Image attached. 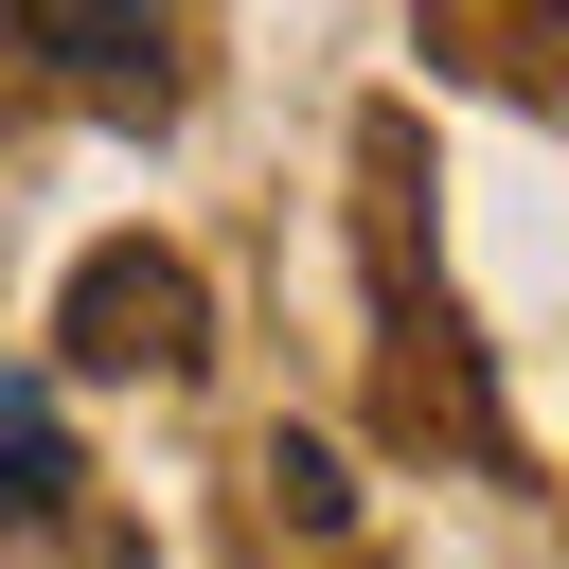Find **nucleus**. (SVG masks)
I'll use <instances>...</instances> for the list:
<instances>
[{
    "label": "nucleus",
    "instance_id": "obj_1",
    "mask_svg": "<svg viewBox=\"0 0 569 569\" xmlns=\"http://www.w3.org/2000/svg\"><path fill=\"white\" fill-rule=\"evenodd\" d=\"M53 356H71V373H196V356H213V302H196L178 249L107 231V249L53 284Z\"/></svg>",
    "mask_w": 569,
    "mask_h": 569
},
{
    "label": "nucleus",
    "instance_id": "obj_2",
    "mask_svg": "<svg viewBox=\"0 0 569 569\" xmlns=\"http://www.w3.org/2000/svg\"><path fill=\"white\" fill-rule=\"evenodd\" d=\"M71 89H107V107H160V36H178V0H0Z\"/></svg>",
    "mask_w": 569,
    "mask_h": 569
},
{
    "label": "nucleus",
    "instance_id": "obj_3",
    "mask_svg": "<svg viewBox=\"0 0 569 569\" xmlns=\"http://www.w3.org/2000/svg\"><path fill=\"white\" fill-rule=\"evenodd\" d=\"M409 18H427V53H462L480 89L569 107V0H409Z\"/></svg>",
    "mask_w": 569,
    "mask_h": 569
},
{
    "label": "nucleus",
    "instance_id": "obj_4",
    "mask_svg": "<svg viewBox=\"0 0 569 569\" xmlns=\"http://www.w3.org/2000/svg\"><path fill=\"white\" fill-rule=\"evenodd\" d=\"M53 516H71V427L36 373H0V533H53Z\"/></svg>",
    "mask_w": 569,
    "mask_h": 569
},
{
    "label": "nucleus",
    "instance_id": "obj_5",
    "mask_svg": "<svg viewBox=\"0 0 569 569\" xmlns=\"http://www.w3.org/2000/svg\"><path fill=\"white\" fill-rule=\"evenodd\" d=\"M267 516H284V533H338V516H356V480H338V445H302V427H267Z\"/></svg>",
    "mask_w": 569,
    "mask_h": 569
}]
</instances>
